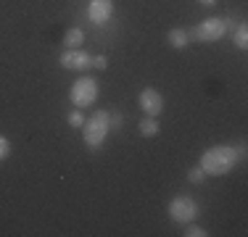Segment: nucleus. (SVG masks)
Segmentation results:
<instances>
[{"instance_id": "1", "label": "nucleus", "mask_w": 248, "mask_h": 237, "mask_svg": "<svg viewBox=\"0 0 248 237\" xmlns=\"http://www.w3.org/2000/svg\"><path fill=\"white\" fill-rule=\"evenodd\" d=\"M235 163H238V150L232 145H211L209 150H203L198 166L206 171V177H224L235 169Z\"/></svg>"}, {"instance_id": "2", "label": "nucleus", "mask_w": 248, "mask_h": 237, "mask_svg": "<svg viewBox=\"0 0 248 237\" xmlns=\"http://www.w3.org/2000/svg\"><path fill=\"white\" fill-rule=\"evenodd\" d=\"M111 134V124H108V111H93L82 124V142L90 150H98L106 142V137Z\"/></svg>"}, {"instance_id": "3", "label": "nucleus", "mask_w": 248, "mask_h": 237, "mask_svg": "<svg viewBox=\"0 0 248 237\" xmlns=\"http://www.w3.org/2000/svg\"><path fill=\"white\" fill-rule=\"evenodd\" d=\"M227 29H230V19L211 16V19H203L198 27L187 29V34H190V43H217L227 34Z\"/></svg>"}, {"instance_id": "4", "label": "nucleus", "mask_w": 248, "mask_h": 237, "mask_svg": "<svg viewBox=\"0 0 248 237\" xmlns=\"http://www.w3.org/2000/svg\"><path fill=\"white\" fill-rule=\"evenodd\" d=\"M69 100H72L74 108H87V105H93L98 100V82L93 79V76L82 74L72 85V90H69Z\"/></svg>"}, {"instance_id": "5", "label": "nucleus", "mask_w": 248, "mask_h": 237, "mask_svg": "<svg viewBox=\"0 0 248 237\" xmlns=\"http://www.w3.org/2000/svg\"><path fill=\"white\" fill-rule=\"evenodd\" d=\"M198 216V203L190 198V195H177L169 203V219L177 224H187Z\"/></svg>"}, {"instance_id": "6", "label": "nucleus", "mask_w": 248, "mask_h": 237, "mask_svg": "<svg viewBox=\"0 0 248 237\" xmlns=\"http://www.w3.org/2000/svg\"><path fill=\"white\" fill-rule=\"evenodd\" d=\"M61 66L69 71H79V74H87L93 69V56L82 47H72V50H63L61 53Z\"/></svg>"}, {"instance_id": "7", "label": "nucleus", "mask_w": 248, "mask_h": 237, "mask_svg": "<svg viewBox=\"0 0 248 237\" xmlns=\"http://www.w3.org/2000/svg\"><path fill=\"white\" fill-rule=\"evenodd\" d=\"M140 108H143L145 116H158L164 111V95L158 90H153V87H145L140 92Z\"/></svg>"}, {"instance_id": "8", "label": "nucleus", "mask_w": 248, "mask_h": 237, "mask_svg": "<svg viewBox=\"0 0 248 237\" xmlns=\"http://www.w3.org/2000/svg\"><path fill=\"white\" fill-rule=\"evenodd\" d=\"M114 14V0H90L87 3V19L93 24H106Z\"/></svg>"}, {"instance_id": "9", "label": "nucleus", "mask_w": 248, "mask_h": 237, "mask_svg": "<svg viewBox=\"0 0 248 237\" xmlns=\"http://www.w3.org/2000/svg\"><path fill=\"white\" fill-rule=\"evenodd\" d=\"M167 43H169V47H174V50H185V47L190 45V34H187L185 27H174L167 32Z\"/></svg>"}, {"instance_id": "10", "label": "nucleus", "mask_w": 248, "mask_h": 237, "mask_svg": "<svg viewBox=\"0 0 248 237\" xmlns=\"http://www.w3.org/2000/svg\"><path fill=\"white\" fill-rule=\"evenodd\" d=\"M138 129H140L143 137H156V134L161 132V124H158L156 116H143V118H140V124H138Z\"/></svg>"}, {"instance_id": "11", "label": "nucleus", "mask_w": 248, "mask_h": 237, "mask_svg": "<svg viewBox=\"0 0 248 237\" xmlns=\"http://www.w3.org/2000/svg\"><path fill=\"white\" fill-rule=\"evenodd\" d=\"M82 43H85V32L79 27H69L66 34H63V45L72 50V47H82Z\"/></svg>"}, {"instance_id": "12", "label": "nucleus", "mask_w": 248, "mask_h": 237, "mask_svg": "<svg viewBox=\"0 0 248 237\" xmlns=\"http://www.w3.org/2000/svg\"><path fill=\"white\" fill-rule=\"evenodd\" d=\"M232 43H235V47H240V50L248 47V24L240 21L238 27L232 29Z\"/></svg>"}, {"instance_id": "13", "label": "nucleus", "mask_w": 248, "mask_h": 237, "mask_svg": "<svg viewBox=\"0 0 248 237\" xmlns=\"http://www.w3.org/2000/svg\"><path fill=\"white\" fill-rule=\"evenodd\" d=\"M187 179H190V185H203V182H206V171L201 169V166H193V169L187 171Z\"/></svg>"}, {"instance_id": "14", "label": "nucleus", "mask_w": 248, "mask_h": 237, "mask_svg": "<svg viewBox=\"0 0 248 237\" xmlns=\"http://www.w3.org/2000/svg\"><path fill=\"white\" fill-rule=\"evenodd\" d=\"M66 121L72 124L74 129H82V124H85V114H82V108H74L72 114L66 116Z\"/></svg>"}, {"instance_id": "15", "label": "nucleus", "mask_w": 248, "mask_h": 237, "mask_svg": "<svg viewBox=\"0 0 248 237\" xmlns=\"http://www.w3.org/2000/svg\"><path fill=\"white\" fill-rule=\"evenodd\" d=\"M182 235H185V237H206L209 232H206L203 227H198V224L187 222V224H185V232H182Z\"/></svg>"}, {"instance_id": "16", "label": "nucleus", "mask_w": 248, "mask_h": 237, "mask_svg": "<svg viewBox=\"0 0 248 237\" xmlns=\"http://www.w3.org/2000/svg\"><path fill=\"white\" fill-rule=\"evenodd\" d=\"M108 124H111V129H122L124 127V114L111 111V114H108Z\"/></svg>"}, {"instance_id": "17", "label": "nucleus", "mask_w": 248, "mask_h": 237, "mask_svg": "<svg viewBox=\"0 0 248 237\" xmlns=\"http://www.w3.org/2000/svg\"><path fill=\"white\" fill-rule=\"evenodd\" d=\"M8 156H11V140L5 134H0V161H5Z\"/></svg>"}, {"instance_id": "18", "label": "nucleus", "mask_w": 248, "mask_h": 237, "mask_svg": "<svg viewBox=\"0 0 248 237\" xmlns=\"http://www.w3.org/2000/svg\"><path fill=\"white\" fill-rule=\"evenodd\" d=\"M93 69L106 71V69H108V58H106V56H93Z\"/></svg>"}, {"instance_id": "19", "label": "nucleus", "mask_w": 248, "mask_h": 237, "mask_svg": "<svg viewBox=\"0 0 248 237\" xmlns=\"http://www.w3.org/2000/svg\"><path fill=\"white\" fill-rule=\"evenodd\" d=\"M198 3H201V5H206V8H211V5H217L219 0H198Z\"/></svg>"}]
</instances>
